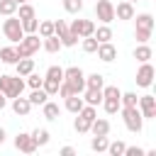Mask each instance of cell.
Wrapping results in <instances>:
<instances>
[{"mask_svg":"<svg viewBox=\"0 0 156 156\" xmlns=\"http://www.w3.org/2000/svg\"><path fill=\"white\" fill-rule=\"evenodd\" d=\"M22 90H24V80H22V76H7V73H0V93H2L7 100L22 95Z\"/></svg>","mask_w":156,"mask_h":156,"instance_id":"obj_1","label":"cell"},{"mask_svg":"<svg viewBox=\"0 0 156 156\" xmlns=\"http://www.w3.org/2000/svg\"><path fill=\"white\" fill-rule=\"evenodd\" d=\"M136 20V29H134V37H136V41L139 44H149V39H151V32H154V17L149 15V12H141V15H134Z\"/></svg>","mask_w":156,"mask_h":156,"instance_id":"obj_2","label":"cell"},{"mask_svg":"<svg viewBox=\"0 0 156 156\" xmlns=\"http://www.w3.org/2000/svg\"><path fill=\"white\" fill-rule=\"evenodd\" d=\"M119 95H122V90H119L117 85H102V102H100V105L105 107L107 115H117V112H119V107H122Z\"/></svg>","mask_w":156,"mask_h":156,"instance_id":"obj_3","label":"cell"},{"mask_svg":"<svg viewBox=\"0 0 156 156\" xmlns=\"http://www.w3.org/2000/svg\"><path fill=\"white\" fill-rule=\"evenodd\" d=\"M0 29H2L5 39H7V41H12V44H17V41L24 37V32H22V22H20V17H15V15L5 17V20H2V24H0Z\"/></svg>","mask_w":156,"mask_h":156,"instance_id":"obj_4","label":"cell"},{"mask_svg":"<svg viewBox=\"0 0 156 156\" xmlns=\"http://www.w3.org/2000/svg\"><path fill=\"white\" fill-rule=\"evenodd\" d=\"M119 112H122V119H124V127H127L129 132H134V134H139V132L144 129V117H141V112H139V107H119Z\"/></svg>","mask_w":156,"mask_h":156,"instance_id":"obj_5","label":"cell"},{"mask_svg":"<svg viewBox=\"0 0 156 156\" xmlns=\"http://www.w3.org/2000/svg\"><path fill=\"white\" fill-rule=\"evenodd\" d=\"M63 83H68L73 93H83L85 90V73L78 66H68V68H63Z\"/></svg>","mask_w":156,"mask_h":156,"instance_id":"obj_6","label":"cell"},{"mask_svg":"<svg viewBox=\"0 0 156 156\" xmlns=\"http://www.w3.org/2000/svg\"><path fill=\"white\" fill-rule=\"evenodd\" d=\"M95 17L102 24H110L115 20V2L112 0H95Z\"/></svg>","mask_w":156,"mask_h":156,"instance_id":"obj_7","label":"cell"},{"mask_svg":"<svg viewBox=\"0 0 156 156\" xmlns=\"http://www.w3.org/2000/svg\"><path fill=\"white\" fill-rule=\"evenodd\" d=\"M68 32L71 34H76V37H93V32H95V22L93 20H73L71 24H68Z\"/></svg>","mask_w":156,"mask_h":156,"instance_id":"obj_8","label":"cell"},{"mask_svg":"<svg viewBox=\"0 0 156 156\" xmlns=\"http://www.w3.org/2000/svg\"><path fill=\"white\" fill-rule=\"evenodd\" d=\"M136 107H139V112H141V117L144 119H154L156 117V98L154 95H139V100H136Z\"/></svg>","mask_w":156,"mask_h":156,"instance_id":"obj_9","label":"cell"},{"mask_svg":"<svg viewBox=\"0 0 156 156\" xmlns=\"http://www.w3.org/2000/svg\"><path fill=\"white\" fill-rule=\"evenodd\" d=\"M154 76H156L154 66H151L149 61H144V63L139 66V71H136V85H139V88H151V85H154Z\"/></svg>","mask_w":156,"mask_h":156,"instance_id":"obj_10","label":"cell"},{"mask_svg":"<svg viewBox=\"0 0 156 156\" xmlns=\"http://www.w3.org/2000/svg\"><path fill=\"white\" fill-rule=\"evenodd\" d=\"M15 149H17V151H22V154H34L39 146H37V141H34V136H32V134L20 132V134L15 136Z\"/></svg>","mask_w":156,"mask_h":156,"instance_id":"obj_11","label":"cell"},{"mask_svg":"<svg viewBox=\"0 0 156 156\" xmlns=\"http://www.w3.org/2000/svg\"><path fill=\"white\" fill-rule=\"evenodd\" d=\"M95 54H98V58H100V61H105V63H112V61L117 58V46H115L112 41H102V44H98Z\"/></svg>","mask_w":156,"mask_h":156,"instance_id":"obj_12","label":"cell"},{"mask_svg":"<svg viewBox=\"0 0 156 156\" xmlns=\"http://www.w3.org/2000/svg\"><path fill=\"white\" fill-rule=\"evenodd\" d=\"M134 2H129V0H119L117 5H115V17L117 20H134Z\"/></svg>","mask_w":156,"mask_h":156,"instance_id":"obj_13","label":"cell"},{"mask_svg":"<svg viewBox=\"0 0 156 156\" xmlns=\"http://www.w3.org/2000/svg\"><path fill=\"white\" fill-rule=\"evenodd\" d=\"M12 112L20 115V117H27V115L32 112V102H29L27 98L17 95V98H12Z\"/></svg>","mask_w":156,"mask_h":156,"instance_id":"obj_14","label":"cell"},{"mask_svg":"<svg viewBox=\"0 0 156 156\" xmlns=\"http://www.w3.org/2000/svg\"><path fill=\"white\" fill-rule=\"evenodd\" d=\"M80 98H83V102H85V105H93V107H98V105L102 102V90H95V88H85V90L80 93Z\"/></svg>","mask_w":156,"mask_h":156,"instance_id":"obj_15","label":"cell"},{"mask_svg":"<svg viewBox=\"0 0 156 156\" xmlns=\"http://www.w3.org/2000/svg\"><path fill=\"white\" fill-rule=\"evenodd\" d=\"M15 71H17V76H29L32 71H34V58L32 56H27V58H17L15 61Z\"/></svg>","mask_w":156,"mask_h":156,"instance_id":"obj_16","label":"cell"},{"mask_svg":"<svg viewBox=\"0 0 156 156\" xmlns=\"http://www.w3.org/2000/svg\"><path fill=\"white\" fill-rule=\"evenodd\" d=\"M41 115H44V119H49V122L58 119V115H61V107H58V102H51V100H46V102L41 105Z\"/></svg>","mask_w":156,"mask_h":156,"instance_id":"obj_17","label":"cell"},{"mask_svg":"<svg viewBox=\"0 0 156 156\" xmlns=\"http://www.w3.org/2000/svg\"><path fill=\"white\" fill-rule=\"evenodd\" d=\"M90 132H93V134H100V136H107V134H110V119L95 117V119L90 122Z\"/></svg>","mask_w":156,"mask_h":156,"instance_id":"obj_18","label":"cell"},{"mask_svg":"<svg viewBox=\"0 0 156 156\" xmlns=\"http://www.w3.org/2000/svg\"><path fill=\"white\" fill-rule=\"evenodd\" d=\"M63 100H66V102H63V107H66L68 112H73V115L85 105V102H83V98H80V93H73V95H68V98H63Z\"/></svg>","mask_w":156,"mask_h":156,"instance_id":"obj_19","label":"cell"},{"mask_svg":"<svg viewBox=\"0 0 156 156\" xmlns=\"http://www.w3.org/2000/svg\"><path fill=\"white\" fill-rule=\"evenodd\" d=\"M41 49H44V51H49V54H56V51L61 49V39H58L56 34L44 37V39H41Z\"/></svg>","mask_w":156,"mask_h":156,"instance_id":"obj_20","label":"cell"},{"mask_svg":"<svg viewBox=\"0 0 156 156\" xmlns=\"http://www.w3.org/2000/svg\"><path fill=\"white\" fill-rule=\"evenodd\" d=\"M151 56H154V51H151V46H149V44H139V46L134 49V58H136L139 63L151 61Z\"/></svg>","mask_w":156,"mask_h":156,"instance_id":"obj_21","label":"cell"},{"mask_svg":"<svg viewBox=\"0 0 156 156\" xmlns=\"http://www.w3.org/2000/svg\"><path fill=\"white\" fill-rule=\"evenodd\" d=\"M29 102H32V107H37V105H44L46 100H49V95H46V90L44 88H34L32 93H29V98H27Z\"/></svg>","mask_w":156,"mask_h":156,"instance_id":"obj_22","label":"cell"},{"mask_svg":"<svg viewBox=\"0 0 156 156\" xmlns=\"http://www.w3.org/2000/svg\"><path fill=\"white\" fill-rule=\"evenodd\" d=\"M102 85H105V76H102V73H90V76H85V88L102 90Z\"/></svg>","mask_w":156,"mask_h":156,"instance_id":"obj_23","label":"cell"},{"mask_svg":"<svg viewBox=\"0 0 156 156\" xmlns=\"http://www.w3.org/2000/svg\"><path fill=\"white\" fill-rule=\"evenodd\" d=\"M0 61L7 63V66H15V61H17V51H15V46H2V49H0Z\"/></svg>","mask_w":156,"mask_h":156,"instance_id":"obj_24","label":"cell"},{"mask_svg":"<svg viewBox=\"0 0 156 156\" xmlns=\"http://www.w3.org/2000/svg\"><path fill=\"white\" fill-rule=\"evenodd\" d=\"M93 37H95L100 44H102V41H110V39H112V29H110V24H100V27H95Z\"/></svg>","mask_w":156,"mask_h":156,"instance_id":"obj_25","label":"cell"},{"mask_svg":"<svg viewBox=\"0 0 156 156\" xmlns=\"http://www.w3.org/2000/svg\"><path fill=\"white\" fill-rule=\"evenodd\" d=\"M107 144H110V139L107 136H100V134H93V139H90V149L93 151H107Z\"/></svg>","mask_w":156,"mask_h":156,"instance_id":"obj_26","label":"cell"},{"mask_svg":"<svg viewBox=\"0 0 156 156\" xmlns=\"http://www.w3.org/2000/svg\"><path fill=\"white\" fill-rule=\"evenodd\" d=\"M17 17H20V20H29V17H37V10H34L29 2H22V5H17Z\"/></svg>","mask_w":156,"mask_h":156,"instance_id":"obj_27","label":"cell"},{"mask_svg":"<svg viewBox=\"0 0 156 156\" xmlns=\"http://www.w3.org/2000/svg\"><path fill=\"white\" fill-rule=\"evenodd\" d=\"M32 136H34L37 146H46V144L51 141V134H49V129H34V132H32Z\"/></svg>","mask_w":156,"mask_h":156,"instance_id":"obj_28","label":"cell"},{"mask_svg":"<svg viewBox=\"0 0 156 156\" xmlns=\"http://www.w3.org/2000/svg\"><path fill=\"white\" fill-rule=\"evenodd\" d=\"M73 129H76L78 134H88V132H90V122L76 112V122H73Z\"/></svg>","mask_w":156,"mask_h":156,"instance_id":"obj_29","label":"cell"},{"mask_svg":"<svg viewBox=\"0 0 156 156\" xmlns=\"http://www.w3.org/2000/svg\"><path fill=\"white\" fill-rule=\"evenodd\" d=\"M17 12V2L15 0H0V15L2 17H10Z\"/></svg>","mask_w":156,"mask_h":156,"instance_id":"obj_30","label":"cell"},{"mask_svg":"<svg viewBox=\"0 0 156 156\" xmlns=\"http://www.w3.org/2000/svg\"><path fill=\"white\" fill-rule=\"evenodd\" d=\"M37 34L44 39V37H51L54 34V22L51 20H44V22H39V27H37Z\"/></svg>","mask_w":156,"mask_h":156,"instance_id":"obj_31","label":"cell"},{"mask_svg":"<svg viewBox=\"0 0 156 156\" xmlns=\"http://www.w3.org/2000/svg\"><path fill=\"white\" fill-rule=\"evenodd\" d=\"M63 10L68 15H78L83 10V0H63Z\"/></svg>","mask_w":156,"mask_h":156,"instance_id":"obj_32","label":"cell"},{"mask_svg":"<svg viewBox=\"0 0 156 156\" xmlns=\"http://www.w3.org/2000/svg\"><path fill=\"white\" fill-rule=\"evenodd\" d=\"M20 22H22V32H24V34H34V32H37V27H39V20H37V17L20 20Z\"/></svg>","mask_w":156,"mask_h":156,"instance_id":"obj_33","label":"cell"},{"mask_svg":"<svg viewBox=\"0 0 156 156\" xmlns=\"http://www.w3.org/2000/svg\"><path fill=\"white\" fill-rule=\"evenodd\" d=\"M124 146H127V144L119 141V139H117V141H110V144H107V154H110V156H122V154H124Z\"/></svg>","mask_w":156,"mask_h":156,"instance_id":"obj_34","label":"cell"},{"mask_svg":"<svg viewBox=\"0 0 156 156\" xmlns=\"http://www.w3.org/2000/svg\"><path fill=\"white\" fill-rule=\"evenodd\" d=\"M44 78H51V80H58V83H61V80H63V68H61V66H49Z\"/></svg>","mask_w":156,"mask_h":156,"instance_id":"obj_35","label":"cell"},{"mask_svg":"<svg viewBox=\"0 0 156 156\" xmlns=\"http://www.w3.org/2000/svg\"><path fill=\"white\" fill-rule=\"evenodd\" d=\"M24 78H27V80H24V85H29L32 90H34V88H41V83H44V78H41L39 73H34V71H32L29 76H24Z\"/></svg>","mask_w":156,"mask_h":156,"instance_id":"obj_36","label":"cell"},{"mask_svg":"<svg viewBox=\"0 0 156 156\" xmlns=\"http://www.w3.org/2000/svg\"><path fill=\"white\" fill-rule=\"evenodd\" d=\"M136 93H122L119 95V102H122V107H136Z\"/></svg>","mask_w":156,"mask_h":156,"instance_id":"obj_37","label":"cell"},{"mask_svg":"<svg viewBox=\"0 0 156 156\" xmlns=\"http://www.w3.org/2000/svg\"><path fill=\"white\" fill-rule=\"evenodd\" d=\"M98 39L95 37H83V51L85 54H95V49H98Z\"/></svg>","mask_w":156,"mask_h":156,"instance_id":"obj_38","label":"cell"},{"mask_svg":"<svg viewBox=\"0 0 156 156\" xmlns=\"http://www.w3.org/2000/svg\"><path fill=\"white\" fill-rule=\"evenodd\" d=\"M58 85H61V83H58V80H51V78H44V83H41V88L46 90V95H49V98H51V95H56Z\"/></svg>","mask_w":156,"mask_h":156,"instance_id":"obj_39","label":"cell"},{"mask_svg":"<svg viewBox=\"0 0 156 156\" xmlns=\"http://www.w3.org/2000/svg\"><path fill=\"white\" fill-rule=\"evenodd\" d=\"M58 39H61V46H76L80 37H76V34H71V32H66V34H61Z\"/></svg>","mask_w":156,"mask_h":156,"instance_id":"obj_40","label":"cell"},{"mask_svg":"<svg viewBox=\"0 0 156 156\" xmlns=\"http://www.w3.org/2000/svg\"><path fill=\"white\" fill-rule=\"evenodd\" d=\"M66 32H68L66 20H56V22H54V34H56V37H61V34H66Z\"/></svg>","mask_w":156,"mask_h":156,"instance_id":"obj_41","label":"cell"},{"mask_svg":"<svg viewBox=\"0 0 156 156\" xmlns=\"http://www.w3.org/2000/svg\"><path fill=\"white\" fill-rule=\"evenodd\" d=\"M122 156H146V151L139 149V146H124V154Z\"/></svg>","mask_w":156,"mask_h":156,"instance_id":"obj_42","label":"cell"},{"mask_svg":"<svg viewBox=\"0 0 156 156\" xmlns=\"http://www.w3.org/2000/svg\"><path fill=\"white\" fill-rule=\"evenodd\" d=\"M73 154H76L73 146H63V149H61V156H73Z\"/></svg>","mask_w":156,"mask_h":156,"instance_id":"obj_43","label":"cell"},{"mask_svg":"<svg viewBox=\"0 0 156 156\" xmlns=\"http://www.w3.org/2000/svg\"><path fill=\"white\" fill-rule=\"evenodd\" d=\"M5 139H7V132L0 127V144H5Z\"/></svg>","mask_w":156,"mask_h":156,"instance_id":"obj_44","label":"cell"},{"mask_svg":"<svg viewBox=\"0 0 156 156\" xmlns=\"http://www.w3.org/2000/svg\"><path fill=\"white\" fill-rule=\"evenodd\" d=\"M5 105H7V98L0 93V110H5Z\"/></svg>","mask_w":156,"mask_h":156,"instance_id":"obj_45","label":"cell"},{"mask_svg":"<svg viewBox=\"0 0 156 156\" xmlns=\"http://www.w3.org/2000/svg\"><path fill=\"white\" fill-rule=\"evenodd\" d=\"M15 2H17V5H22V2H29V0H15Z\"/></svg>","mask_w":156,"mask_h":156,"instance_id":"obj_46","label":"cell"},{"mask_svg":"<svg viewBox=\"0 0 156 156\" xmlns=\"http://www.w3.org/2000/svg\"><path fill=\"white\" fill-rule=\"evenodd\" d=\"M129 2H136V0H129Z\"/></svg>","mask_w":156,"mask_h":156,"instance_id":"obj_47","label":"cell"},{"mask_svg":"<svg viewBox=\"0 0 156 156\" xmlns=\"http://www.w3.org/2000/svg\"><path fill=\"white\" fill-rule=\"evenodd\" d=\"M112 2H115V0H112Z\"/></svg>","mask_w":156,"mask_h":156,"instance_id":"obj_48","label":"cell"}]
</instances>
